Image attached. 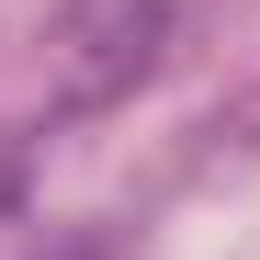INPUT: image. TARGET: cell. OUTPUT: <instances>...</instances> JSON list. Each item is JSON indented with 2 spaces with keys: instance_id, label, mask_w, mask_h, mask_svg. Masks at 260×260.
Instances as JSON below:
<instances>
[{
  "instance_id": "cell-1",
  "label": "cell",
  "mask_w": 260,
  "mask_h": 260,
  "mask_svg": "<svg viewBox=\"0 0 260 260\" xmlns=\"http://www.w3.org/2000/svg\"><path fill=\"white\" fill-rule=\"evenodd\" d=\"M170 57V0H68L57 12V113H113Z\"/></svg>"
},
{
  "instance_id": "cell-2",
  "label": "cell",
  "mask_w": 260,
  "mask_h": 260,
  "mask_svg": "<svg viewBox=\"0 0 260 260\" xmlns=\"http://www.w3.org/2000/svg\"><path fill=\"white\" fill-rule=\"evenodd\" d=\"M46 260H113V249H102V238H68V249H46Z\"/></svg>"
}]
</instances>
